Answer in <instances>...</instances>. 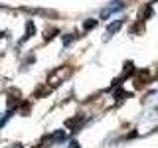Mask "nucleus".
<instances>
[{"mask_svg": "<svg viewBox=\"0 0 158 148\" xmlns=\"http://www.w3.org/2000/svg\"><path fill=\"white\" fill-rule=\"evenodd\" d=\"M85 122V118H83V115H79V117H75V118H69V121H65V126L67 128H71L73 132L79 128V125H83Z\"/></svg>", "mask_w": 158, "mask_h": 148, "instance_id": "nucleus-1", "label": "nucleus"}, {"mask_svg": "<svg viewBox=\"0 0 158 148\" xmlns=\"http://www.w3.org/2000/svg\"><path fill=\"white\" fill-rule=\"evenodd\" d=\"M69 148H79V144H77V142H71V144H69Z\"/></svg>", "mask_w": 158, "mask_h": 148, "instance_id": "nucleus-6", "label": "nucleus"}, {"mask_svg": "<svg viewBox=\"0 0 158 148\" xmlns=\"http://www.w3.org/2000/svg\"><path fill=\"white\" fill-rule=\"evenodd\" d=\"M97 26V20H89V22L83 24V30H91V28H95Z\"/></svg>", "mask_w": 158, "mask_h": 148, "instance_id": "nucleus-5", "label": "nucleus"}, {"mask_svg": "<svg viewBox=\"0 0 158 148\" xmlns=\"http://www.w3.org/2000/svg\"><path fill=\"white\" fill-rule=\"evenodd\" d=\"M48 138H49V140H53V142H61L63 138H65V132H63V130H57V132H53V134H49Z\"/></svg>", "mask_w": 158, "mask_h": 148, "instance_id": "nucleus-3", "label": "nucleus"}, {"mask_svg": "<svg viewBox=\"0 0 158 148\" xmlns=\"http://www.w3.org/2000/svg\"><path fill=\"white\" fill-rule=\"evenodd\" d=\"M121 26H123V20H117L115 24H111V26L107 28V32H109V34H115V32H117V30L121 28Z\"/></svg>", "mask_w": 158, "mask_h": 148, "instance_id": "nucleus-4", "label": "nucleus"}, {"mask_svg": "<svg viewBox=\"0 0 158 148\" xmlns=\"http://www.w3.org/2000/svg\"><path fill=\"white\" fill-rule=\"evenodd\" d=\"M34 34H36V24H34V20H28V22H26V36H24V39L32 38Z\"/></svg>", "mask_w": 158, "mask_h": 148, "instance_id": "nucleus-2", "label": "nucleus"}, {"mask_svg": "<svg viewBox=\"0 0 158 148\" xmlns=\"http://www.w3.org/2000/svg\"><path fill=\"white\" fill-rule=\"evenodd\" d=\"M16 148H22V146H20V144H16Z\"/></svg>", "mask_w": 158, "mask_h": 148, "instance_id": "nucleus-7", "label": "nucleus"}]
</instances>
